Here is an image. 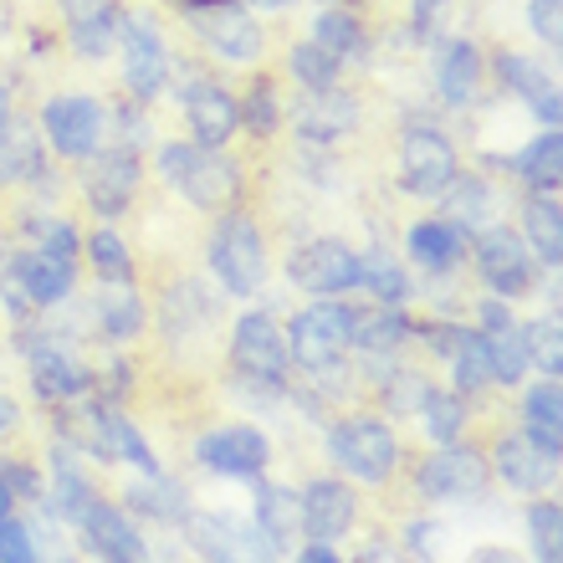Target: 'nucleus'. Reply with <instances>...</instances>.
Returning a JSON list of instances; mask_svg holds the SVG:
<instances>
[{
    "label": "nucleus",
    "mask_w": 563,
    "mask_h": 563,
    "mask_svg": "<svg viewBox=\"0 0 563 563\" xmlns=\"http://www.w3.org/2000/svg\"><path fill=\"white\" fill-rule=\"evenodd\" d=\"M159 175L169 190H179L190 206L200 210H236L241 200V169L225 159L221 148H206V144H164L159 148Z\"/></svg>",
    "instance_id": "f257e3e1"
},
{
    "label": "nucleus",
    "mask_w": 563,
    "mask_h": 563,
    "mask_svg": "<svg viewBox=\"0 0 563 563\" xmlns=\"http://www.w3.org/2000/svg\"><path fill=\"white\" fill-rule=\"evenodd\" d=\"M328 461L354 482H389L400 472V435L374 416H349L339 426H328Z\"/></svg>",
    "instance_id": "f03ea898"
},
{
    "label": "nucleus",
    "mask_w": 563,
    "mask_h": 563,
    "mask_svg": "<svg viewBox=\"0 0 563 563\" xmlns=\"http://www.w3.org/2000/svg\"><path fill=\"white\" fill-rule=\"evenodd\" d=\"M349 349H354V308L339 297H318L312 308H302L287 323V354L308 374L339 369Z\"/></svg>",
    "instance_id": "7ed1b4c3"
},
{
    "label": "nucleus",
    "mask_w": 563,
    "mask_h": 563,
    "mask_svg": "<svg viewBox=\"0 0 563 563\" xmlns=\"http://www.w3.org/2000/svg\"><path fill=\"white\" fill-rule=\"evenodd\" d=\"M287 364H292V354H287V333L272 323L267 312H246V318H236V333H231V374H236V385L277 400L282 385H287Z\"/></svg>",
    "instance_id": "20e7f679"
},
{
    "label": "nucleus",
    "mask_w": 563,
    "mask_h": 563,
    "mask_svg": "<svg viewBox=\"0 0 563 563\" xmlns=\"http://www.w3.org/2000/svg\"><path fill=\"white\" fill-rule=\"evenodd\" d=\"M210 272L231 297H252L267 282V241L241 210H225L210 231Z\"/></svg>",
    "instance_id": "39448f33"
},
{
    "label": "nucleus",
    "mask_w": 563,
    "mask_h": 563,
    "mask_svg": "<svg viewBox=\"0 0 563 563\" xmlns=\"http://www.w3.org/2000/svg\"><path fill=\"white\" fill-rule=\"evenodd\" d=\"M492 487V466L476 445H441L416 466V492L426 503H476Z\"/></svg>",
    "instance_id": "423d86ee"
},
{
    "label": "nucleus",
    "mask_w": 563,
    "mask_h": 563,
    "mask_svg": "<svg viewBox=\"0 0 563 563\" xmlns=\"http://www.w3.org/2000/svg\"><path fill=\"white\" fill-rule=\"evenodd\" d=\"M185 538L206 563H277V549L236 512H190Z\"/></svg>",
    "instance_id": "0eeeda50"
},
{
    "label": "nucleus",
    "mask_w": 563,
    "mask_h": 563,
    "mask_svg": "<svg viewBox=\"0 0 563 563\" xmlns=\"http://www.w3.org/2000/svg\"><path fill=\"white\" fill-rule=\"evenodd\" d=\"M456 175H461V159L441 129H430V123L405 129V139H400V185L405 190L420 195V200H435V195L451 190Z\"/></svg>",
    "instance_id": "6e6552de"
},
{
    "label": "nucleus",
    "mask_w": 563,
    "mask_h": 563,
    "mask_svg": "<svg viewBox=\"0 0 563 563\" xmlns=\"http://www.w3.org/2000/svg\"><path fill=\"white\" fill-rule=\"evenodd\" d=\"M42 134L46 144L67 154V159H88L98 154L108 134V108L98 98H77V92H62V98H46L42 108Z\"/></svg>",
    "instance_id": "1a4fd4ad"
},
{
    "label": "nucleus",
    "mask_w": 563,
    "mask_h": 563,
    "mask_svg": "<svg viewBox=\"0 0 563 563\" xmlns=\"http://www.w3.org/2000/svg\"><path fill=\"white\" fill-rule=\"evenodd\" d=\"M195 461L231 482H256L272 461V441L256 426H216L195 441Z\"/></svg>",
    "instance_id": "9d476101"
},
{
    "label": "nucleus",
    "mask_w": 563,
    "mask_h": 563,
    "mask_svg": "<svg viewBox=\"0 0 563 563\" xmlns=\"http://www.w3.org/2000/svg\"><path fill=\"white\" fill-rule=\"evenodd\" d=\"M476 272H482V282H487L503 302L533 292V252H528V241H522L518 231H507V225H487V231H482V241H476Z\"/></svg>",
    "instance_id": "9b49d317"
},
{
    "label": "nucleus",
    "mask_w": 563,
    "mask_h": 563,
    "mask_svg": "<svg viewBox=\"0 0 563 563\" xmlns=\"http://www.w3.org/2000/svg\"><path fill=\"white\" fill-rule=\"evenodd\" d=\"M287 277L292 287L312 297H339V292H354L358 287V252L343 246V241H308L287 256Z\"/></svg>",
    "instance_id": "f8f14e48"
},
{
    "label": "nucleus",
    "mask_w": 563,
    "mask_h": 563,
    "mask_svg": "<svg viewBox=\"0 0 563 563\" xmlns=\"http://www.w3.org/2000/svg\"><path fill=\"white\" fill-rule=\"evenodd\" d=\"M88 175H82V190H88V206L98 216H123V210L134 206L139 195V175H144V164H139V148L119 144V148H98L88 154Z\"/></svg>",
    "instance_id": "ddd939ff"
},
{
    "label": "nucleus",
    "mask_w": 563,
    "mask_h": 563,
    "mask_svg": "<svg viewBox=\"0 0 563 563\" xmlns=\"http://www.w3.org/2000/svg\"><path fill=\"white\" fill-rule=\"evenodd\" d=\"M179 103H185V123H190L195 144L206 148H225L241 129V103L231 98V88H221L216 77H190L179 88Z\"/></svg>",
    "instance_id": "4468645a"
},
{
    "label": "nucleus",
    "mask_w": 563,
    "mask_h": 563,
    "mask_svg": "<svg viewBox=\"0 0 563 563\" xmlns=\"http://www.w3.org/2000/svg\"><path fill=\"white\" fill-rule=\"evenodd\" d=\"M119 36H123V82L134 92V103L159 98L164 82H169V52H164L154 21L148 15H129L119 26Z\"/></svg>",
    "instance_id": "2eb2a0df"
},
{
    "label": "nucleus",
    "mask_w": 563,
    "mask_h": 563,
    "mask_svg": "<svg viewBox=\"0 0 563 563\" xmlns=\"http://www.w3.org/2000/svg\"><path fill=\"white\" fill-rule=\"evenodd\" d=\"M302 503V533L312 543H333V538H349L358 522V497L343 476H312L308 487L297 492Z\"/></svg>",
    "instance_id": "dca6fc26"
},
{
    "label": "nucleus",
    "mask_w": 563,
    "mask_h": 563,
    "mask_svg": "<svg viewBox=\"0 0 563 563\" xmlns=\"http://www.w3.org/2000/svg\"><path fill=\"white\" fill-rule=\"evenodd\" d=\"M77 528H82V543H88V553L98 563H148L144 533H139V522L123 507L92 497V507L77 518Z\"/></svg>",
    "instance_id": "f3484780"
},
{
    "label": "nucleus",
    "mask_w": 563,
    "mask_h": 563,
    "mask_svg": "<svg viewBox=\"0 0 563 563\" xmlns=\"http://www.w3.org/2000/svg\"><path fill=\"white\" fill-rule=\"evenodd\" d=\"M26 358H31V389H36L42 405H73V400H82V395H92V379H98V374H92L88 364H77L57 339L31 343Z\"/></svg>",
    "instance_id": "a211bd4d"
},
{
    "label": "nucleus",
    "mask_w": 563,
    "mask_h": 563,
    "mask_svg": "<svg viewBox=\"0 0 563 563\" xmlns=\"http://www.w3.org/2000/svg\"><path fill=\"white\" fill-rule=\"evenodd\" d=\"M195 31H200V42L216 52L221 62H256L262 52H267V36H262V26H256L252 15L241 11V5H216V11H195L190 15Z\"/></svg>",
    "instance_id": "6ab92c4d"
},
{
    "label": "nucleus",
    "mask_w": 563,
    "mask_h": 563,
    "mask_svg": "<svg viewBox=\"0 0 563 563\" xmlns=\"http://www.w3.org/2000/svg\"><path fill=\"white\" fill-rule=\"evenodd\" d=\"M492 476H503L507 487L518 492H549L553 482H559V466L563 456H549L543 445L528 441V430L522 435H503V441L492 445Z\"/></svg>",
    "instance_id": "aec40b11"
},
{
    "label": "nucleus",
    "mask_w": 563,
    "mask_h": 563,
    "mask_svg": "<svg viewBox=\"0 0 563 563\" xmlns=\"http://www.w3.org/2000/svg\"><path fill=\"white\" fill-rule=\"evenodd\" d=\"M5 277L15 282V292L26 297L31 308H57L77 287V262H57L46 252H15Z\"/></svg>",
    "instance_id": "412c9836"
},
{
    "label": "nucleus",
    "mask_w": 563,
    "mask_h": 563,
    "mask_svg": "<svg viewBox=\"0 0 563 563\" xmlns=\"http://www.w3.org/2000/svg\"><path fill=\"white\" fill-rule=\"evenodd\" d=\"M497 73H503V82L518 92L522 103L533 108V119L543 123V129H559V123H563L559 82H553V77L543 73L533 57H522V52H503V57H497Z\"/></svg>",
    "instance_id": "4be33fe9"
},
{
    "label": "nucleus",
    "mask_w": 563,
    "mask_h": 563,
    "mask_svg": "<svg viewBox=\"0 0 563 563\" xmlns=\"http://www.w3.org/2000/svg\"><path fill=\"white\" fill-rule=\"evenodd\" d=\"M252 522H256V533L267 538L272 549L287 553L297 538H302V503H297V492L282 487V482H262V476H256Z\"/></svg>",
    "instance_id": "5701e85b"
},
{
    "label": "nucleus",
    "mask_w": 563,
    "mask_h": 563,
    "mask_svg": "<svg viewBox=\"0 0 563 563\" xmlns=\"http://www.w3.org/2000/svg\"><path fill=\"white\" fill-rule=\"evenodd\" d=\"M92 497H98V492H92L88 472H82V456L62 441L57 451H52V492H42L46 512L57 522H77L92 507Z\"/></svg>",
    "instance_id": "b1692460"
},
{
    "label": "nucleus",
    "mask_w": 563,
    "mask_h": 563,
    "mask_svg": "<svg viewBox=\"0 0 563 563\" xmlns=\"http://www.w3.org/2000/svg\"><path fill=\"white\" fill-rule=\"evenodd\" d=\"M354 123H358V98H349L339 88L312 92L308 103L297 108V139L302 144H339Z\"/></svg>",
    "instance_id": "393cba45"
},
{
    "label": "nucleus",
    "mask_w": 563,
    "mask_h": 563,
    "mask_svg": "<svg viewBox=\"0 0 563 563\" xmlns=\"http://www.w3.org/2000/svg\"><path fill=\"white\" fill-rule=\"evenodd\" d=\"M405 252L426 277H445L456 272V262L466 256V236H461L451 221H416L410 236H405Z\"/></svg>",
    "instance_id": "a878e982"
},
{
    "label": "nucleus",
    "mask_w": 563,
    "mask_h": 563,
    "mask_svg": "<svg viewBox=\"0 0 563 563\" xmlns=\"http://www.w3.org/2000/svg\"><path fill=\"white\" fill-rule=\"evenodd\" d=\"M482 52H476V42H445L441 57H435V88H441V98L451 108H466L482 98Z\"/></svg>",
    "instance_id": "bb28decb"
},
{
    "label": "nucleus",
    "mask_w": 563,
    "mask_h": 563,
    "mask_svg": "<svg viewBox=\"0 0 563 563\" xmlns=\"http://www.w3.org/2000/svg\"><path fill=\"white\" fill-rule=\"evenodd\" d=\"M67 26H73V46L82 57H108L119 46V11L113 0H67Z\"/></svg>",
    "instance_id": "cd10ccee"
},
{
    "label": "nucleus",
    "mask_w": 563,
    "mask_h": 563,
    "mask_svg": "<svg viewBox=\"0 0 563 563\" xmlns=\"http://www.w3.org/2000/svg\"><path fill=\"white\" fill-rule=\"evenodd\" d=\"M123 497H129V512H139L148 522H164V528H179V522L190 518V492L179 487V482H169L164 472L134 482Z\"/></svg>",
    "instance_id": "c85d7f7f"
},
{
    "label": "nucleus",
    "mask_w": 563,
    "mask_h": 563,
    "mask_svg": "<svg viewBox=\"0 0 563 563\" xmlns=\"http://www.w3.org/2000/svg\"><path fill=\"white\" fill-rule=\"evenodd\" d=\"M416 339V323L400 308H374V312H354V349L369 358H395L405 343Z\"/></svg>",
    "instance_id": "c756f323"
},
{
    "label": "nucleus",
    "mask_w": 563,
    "mask_h": 563,
    "mask_svg": "<svg viewBox=\"0 0 563 563\" xmlns=\"http://www.w3.org/2000/svg\"><path fill=\"white\" fill-rule=\"evenodd\" d=\"M522 420H528V441L543 445L549 456H563V389L559 379H538L522 395Z\"/></svg>",
    "instance_id": "7c9ffc66"
},
{
    "label": "nucleus",
    "mask_w": 563,
    "mask_h": 563,
    "mask_svg": "<svg viewBox=\"0 0 563 563\" xmlns=\"http://www.w3.org/2000/svg\"><path fill=\"white\" fill-rule=\"evenodd\" d=\"M522 231H528V252L543 262L549 272H559L563 262V210L553 195H533L528 200V210H522Z\"/></svg>",
    "instance_id": "2f4dec72"
},
{
    "label": "nucleus",
    "mask_w": 563,
    "mask_h": 563,
    "mask_svg": "<svg viewBox=\"0 0 563 563\" xmlns=\"http://www.w3.org/2000/svg\"><path fill=\"white\" fill-rule=\"evenodd\" d=\"M416 416H420L426 441H435V445H451V441H461V435H466V400H461L456 389L426 385V395H420V405H416Z\"/></svg>",
    "instance_id": "473e14b6"
},
{
    "label": "nucleus",
    "mask_w": 563,
    "mask_h": 563,
    "mask_svg": "<svg viewBox=\"0 0 563 563\" xmlns=\"http://www.w3.org/2000/svg\"><path fill=\"white\" fill-rule=\"evenodd\" d=\"M512 169H518V175L528 179L538 195H559V179H563V134H559V129H543V134H538L533 144H528L518 159H512Z\"/></svg>",
    "instance_id": "72a5a7b5"
},
{
    "label": "nucleus",
    "mask_w": 563,
    "mask_h": 563,
    "mask_svg": "<svg viewBox=\"0 0 563 563\" xmlns=\"http://www.w3.org/2000/svg\"><path fill=\"white\" fill-rule=\"evenodd\" d=\"M92 318H98V328H103V339H113V343H134L148 323L144 297L129 292V287H113V292L98 297V302H92Z\"/></svg>",
    "instance_id": "f704fd0d"
},
{
    "label": "nucleus",
    "mask_w": 563,
    "mask_h": 563,
    "mask_svg": "<svg viewBox=\"0 0 563 563\" xmlns=\"http://www.w3.org/2000/svg\"><path fill=\"white\" fill-rule=\"evenodd\" d=\"M451 374H456V395H461V400H472V395H482V389L497 385V379H492L487 339H482L476 328H466V333H461L456 354H451Z\"/></svg>",
    "instance_id": "c9c22d12"
},
{
    "label": "nucleus",
    "mask_w": 563,
    "mask_h": 563,
    "mask_svg": "<svg viewBox=\"0 0 563 563\" xmlns=\"http://www.w3.org/2000/svg\"><path fill=\"white\" fill-rule=\"evenodd\" d=\"M358 287H369V297L379 302V308H400L405 297H410V277H405V267L385 252L358 256Z\"/></svg>",
    "instance_id": "e433bc0d"
},
{
    "label": "nucleus",
    "mask_w": 563,
    "mask_h": 563,
    "mask_svg": "<svg viewBox=\"0 0 563 563\" xmlns=\"http://www.w3.org/2000/svg\"><path fill=\"white\" fill-rule=\"evenodd\" d=\"M451 200H445V221L456 225V231H466V236H472V231H482V225H487V216H492V190L487 185H482V179H451Z\"/></svg>",
    "instance_id": "4c0bfd02"
},
{
    "label": "nucleus",
    "mask_w": 563,
    "mask_h": 563,
    "mask_svg": "<svg viewBox=\"0 0 563 563\" xmlns=\"http://www.w3.org/2000/svg\"><path fill=\"white\" fill-rule=\"evenodd\" d=\"M312 42L318 46H328L339 62H349V57H364V21H358L354 11H323L318 21H312Z\"/></svg>",
    "instance_id": "58836bf2"
},
{
    "label": "nucleus",
    "mask_w": 563,
    "mask_h": 563,
    "mask_svg": "<svg viewBox=\"0 0 563 563\" xmlns=\"http://www.w3.org/2000/svg\"><path fill=\"white\" fill-rule=\"evenodd\" d=\"M88 262L98 272V282H108V287H134V256H129L123 236H113V231H92Z\"/></svg>",
    "instance_id": "ea45409f"
},
{
    "label": "nucleus",
    "mask_w": 563,
    "mask_h": 563,
    "mask_svg": "<svg viewBox=\"0 0 563 563\" xmlns=\"http://www.w3.org/2000/svg\"><path fill=\"white\" fill-rule=\"evenodd\" d=\"M287 67H292V77H297V82H302L308 92L333 88V82H339V73H343V62L333 57L328 46H318V42H297L292 57H287Z\"/></svg>",
    "instance_id": "a19ab883"
},
{
    "label": "nucleus",
    "mask_w": 563,
    "mask_h": 563,
    "mask_svg": "<svg viewBox=\"0 0 563 563\" xmlns=\"http://www.w3.org/2000/svg\"><path fill=\"white\" fill-rule=\"evenodd\" d=\"M487 339V354H492V379L507 389L522 385V374H528V354H522V323L503 328V333H482Z\"/></svg>",
    "instance_id": "79ce46f5"
},
{
    "label": "nucleus",
    "mask_w": 563,
    "mask_h": 563,
    "mask_svg": "<svg viewBox=\"0 0 563 563\" xmlns=\"http://www.w3.org/2000/svg\"><path fill=\"white\" fill-rule=\"evenodd\" d=\"M522 354H528V369H543V379H559L563 374L559 318H538V323L522 328Z\"/></svg>",
    "instance_id": "37998d69"
},
{
    "label": "nucleus",
    "mask_w": 563,
    "mask_h": 563,
    "mask_svg": "<svg viewBox=\"0 0 563 563\" xmlns=\"http://www.w3.org/2000/svg\"><path fill=\"white\" fill-rule=\"evenodd\" d=\"M528 538H533L538 563H563V512L559 503H533L528 507Z\"/></svg>",
    "instance_id": "c03bdc74"
},
{
    "label": "nucleus",
    "mask_w": 563,
    "mask_h": 563,
    "mask_svg": "<svg viewBox=\"0 0 563 563\" xmlns=\"http://www.w3.org/2000/svg\"><path fill=\"white\" fill-rule=\"evenodd\" d=\"M241 129L256 139H272L282 129V103H277V88H272L267 77L252 82V92H246V103H241Z\"/></svg>",
    "instance_id": "a18cd8bd"
},
{
    "label": "nucleus",
    "mask_w": 563,
    "mask_h": 563,
    "mask_svg": "<svg viewBox=\"0 0 563 563\" xmlns=\"http://www.w3.org/2000/svg\"><path fill=\"white\" fill-rule=\"evenodd\" d=\"M0 563H42L31 522H21L15 512L11 518H0Z\"/></svg>",
    "instance_id": "49530a36"
},
{
    "label": "nucleus",
    "mask_w": 563,
    "mask_h": 563,
    "mask_svg": "<svg viewBox=\"0 0 563 563\" xmlns=\"http://www.w3.org/2000/svg\"><path fill=\"white\" fill-rule=\"evenodd\" d=\"M559 5L563 0H528V21H533V36L543 46H559L563 42V21H559Z\"/></svg>",
    "instance_id": "de8ad7c7"
},
{
    "label": "nucleus",
    "mask_w": 563,
    "mask_h": 563,
    "mask_svg": "<svg viewBox=\"0 0 563 563\" xmlns=\"http://www.w3.org/2000/svg\"><path fill=\"white\" fill-rule=\"evenodd\" d=\"M36 231H42V246H36V252L57 256V262H77V231L67 221H36Z\"/></svg>",
    "instance_id": "09e8293b"
},
{
    "label": "nucleus",
    "mask_w": 563,
    "mask_h": 563,
    "mask_svg": "<svg viewBox=\"0 0 563 563\" xmlns=\"http://www.w3.org/2000/svg\"><path fill=\"white\" fill-rule=\"evenodd\" d=\"M0 476H5V482H11V492L15 497H31V503H42V482H36V472H31L26 461H0Z\"/></svg>",
    "instance_id": "8fccbe9b"
},
{
    "label": "nucleus",
    "mask_w": 563,
    "mask_h": 563,
    "mask_svg": "<svg viewBox=\"0 0 563 563\" xmlns=\"http://www.w3.org/2000/svg\"><path fill=\"white\" fill-rule=\"evenodd\" d=\"M441 21H445V0H416V31L426 42H435Z\"/></svg>",
    "instance_id": "3c124183"
},
{
    "label": "nucleus",
    "mask_w": 563,
    "mask_h": 563,
    "mask_svg": "<svg viewBox=\"0 0 563 563\" xmlns=\"http://www.w3.org/2000/svg\"><path fill=\"white\" fill-rule=\"evenodd\" d=\"M292 563H343L339 553L328 549V543H308V549H297V559Z\"/></svg>",
    "instance_id": "603ef678"
},
{
    "label": "nucleus",
    "mask_w": 563,
    "mask_h": 563,
    "mask_svg": "<svg viewBox=\"0 0 563 563\" xmlns=\"http://www.w3.org/2000/svg\"><path fill=\"white\" fill-rule=\"evenodd\" d=\"M15 420H21L15 400H5V395H0V435H5V430H15Z\"/></svg>",
    "instance_id": "864d4df0"
},
{
    "label": "nucleus",
    "mask_w": 563,
    "mask_h": 563,
    "mask_svg": "<svg viewBox=\"0 0 563 563\" xmlns=\"http://www.w3.org/2000/svg\"><path fill=\"white\" fill-rule=\"evenodd\" d=\"M15 512V492H11V482L0 476V518H11Z\"/></svg>",
    "instance_id": "5fc2aeb1"
},
{
    "label": "nucleus",
    "mask_w": 563,
    "mask_h": 563,
    "mask_svg": "<svg viewBox=\"0 0 563 563\" xmlns=\"http://www.w3.org/2000/svg\"><path fill=\"white\" fill-rule=\"evenodd\" d=\"M472 563H512V553H503V549H482V553H472Z\"/></svg>",
    "instance_id": "6e6d98bb"
}]
</instances>
